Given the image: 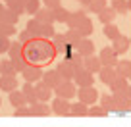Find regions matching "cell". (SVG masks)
<instances>
[{"mask_svg": "<svg viewBox=\"0 0 131 127\" xmlns=\"http://www.w3.org/2000/svg\"><path fill=\"white\" fill-rule=\"evenodd\" d=\"M70 10L62 8V6H58L56 10H54V19H56V23H68V19H70Z\"/></svg>", "mask_w": 131, "mask_h": 127, "instance_id": "obj_31", "label": "cell"}, {"mask_svg": "<svg viewBox=\"0 0 131 127\" xmlns=\"http://www.w3.org/2000/svg\"><path fill=\"white\" fill-rule=\"evenodd\" d=\"M0 19L6 21V23L16 25V23H17V19H19V14H16L14 10H10V8H4V10H2V14H0Z\"/></svg>", "mask_w": 131, "mask_h": 127, "instance_id": "obj_29", "label": "cell"}, {"mask_svg": "<svg viewBox=\"0 0 131 127\" xmlns=\"http://www.w3.org/2000/svg\"><path fill=\"white\" fill-rule=\"evenodd\" d=\"M10 37H4V35H0V54H6L10 50Z\"/></svg>", "mask_w": 131, "mask_h": 127, "instance_id": "obj_45", "label": "cell"}, {"mask_svg": "<svg viewBox=\"0 0 131 127\" xmlns=\"http://www.w3.org/2000/svg\"><path fill=\"white\" fill-rule=\"evenodd\" d=\"M35 17H37L41 23H56V19H54V10H50L48 6L39 8V12L35 14Z\"/></svg>", "mask_w": 131, "mask_h": 127, "instance_id": "obj_20", "label": "cell"}, {"mask_svg": "<svg viewBox=\"0 0 131 127\" xmlns=\"http://www.w3.org/2000/svg\"><path fill=\"white\" fill-rule=\"evenodd\" d=\"M114 44H112V48L116 50V54H125L127 50H129V46H131V39L129 37H125V35H119L116 41H112Z\"/></svg>", "mask_w": 131, "mask_h": 127, "instance_id": "obj_14", "label": "cell"}, {"mask_svg": "<svg viewBox=\"0 0 131 127\" xmlns=\"http://www.w3.org/2000/svg\"><path fill=\"white\" fill-rule=\"evenodd\" d=\"M70 100L68 98H62V96H56L52 102V114L54 116H60V118H70Z\"/></svg>", "mask_w": 131, "mask_h": 127, "instance_id": "obj_4", "label": "cell"}, {"mask_svg": "<svg viewBox=\"0 0 131 127\" xmlns=\"http://www.w3.org/2000/svg\"><path fill=\"white\" fill-rule=\"evenodd\" d=\"M116 71L122 77H127L131 81V60H118L116 64Z\"/></svg>", "mask_w": 131, "mask_h": 127, "instance_id": "obj_22", "label": "cell"}, {"mask_svg": "<svg viewBox=\"0 0 131 127\" xmlns=\"http://www.w3.org/2000/svg\"><path fill=\"white\" fill-rule=\"evenodd\" d=\"M87 17V14H85V10H77V12H71L70 14V19H68V27L70 29H75L79 23H81L83 19Z\"/></svg>", "mask_w": 131, "mask_h": 127, "instance_id": "obj_24", "label": "cell"}, {"mask_svg": "<svg viewBox=\"0 0 131 127\" xmlns=\"http://www.w3.org/2000/svg\"><path fill=\"white\" fill-rule=\"evenodd\" d=\"M66 41H68V44H70L71 46V48H75V46H77L79 44V41H81V35H79L77 33V31H75V29H68V31H66Z\"/></svg>", "mask_w": 131, "mask_h": 127, "instance_id": "obj_30", "label": "cell"}, {"mask_svg": "<svg viewBox=\"0 0 131 127\" xmlns=\"http://www.w3.org/2000/svg\"><path fill=\"white\" fill-rule=\"evenodd\" d=\"M41 8V0H27L25 2V14H37Z\"/></svg>", "mask_w": 131, "mask_h": 127, "instance_id": "obj_42", "label": "cell"}, {"mask_svg": "<svg viewBox=\"0 0 131 127\" xmlns=\"http://www.w3.org/2000/svg\"><path fill=\"white\" fill-rule=\"evenodd\" d=\"M12 60V64H14V67H16V71L17 73H21V71L25 70V67L29 66V62H27V58L21 54V56H17V58H10Z\"/></svg>", "mask_w": 131, "mask_h": 127, "instance_id": "obj_35", "label": "cell"}, {"mask_svg": "<svg viewBox=\"0 0 131 127\" xmlns=\"http://www.w3.org/2000/svg\"><path fill=\"white\" fill-rule=\"evenodd\" d=\"M96 75H98V79H100L104 85L110 87V83L114 81L116 77H118V71H116V67H114V66H102V70L98 71Z\"/></svg>", "mask_w": 131, "mask_h": 127, "instance_id": "obj_10", "label": "cell"}, {"mask_svg": "<svg viewBox=\"0 0 131 127\" xmlns=\"http://www.w3.org/2000/svg\"><path fill=\"white\" fill-rule=\"evenodd\" d=\"M100 60H102V66H114L118 64V54H116V50L112 48V46H106V48L100 50Z\"/></svg>", "mask_w": 131, "mask_h": 127, "instance_id": "obj_9", "label": "cell"}, {"mask_svg": "<svg viewBox=\"0 0 131 127\" xmlns=\"http://www.w3.org/2000/svg\"><path fill=\"white\" fill-rule=\"evenodd\" d=\"M21 90H23L25 98H27V104H35V102H39V98H37V89H35V83L25 81V83H23V87H21Z\"/></svg>", "mask_w": 131, "mask_h": 127, "instance_id": "obj_19", "label": "cell"}, {"mask_svg": "<svg viewBox=\"0 0 131 127\" xmlns=\"http://www.w3.org/2000/svg\"><path fill=\"white\" fill-rule=\"evenodd\" d=\"M112 8L116 10L118 14H123V12H127V0H112Z\"/></svg>", "mask_w": 131, "mask_h": 127, "instance_id": "obj_44", "label": "cell"}, {"mask_svg": "<svg viewBox=\"0 0 131 127\" xmlns=\"http://www.w3.org/2000/svg\"><path fill=\"white\" fill-rule=\"evenodd\" d=\"M106 6H108L106 0H91V4L87 6V10H89L91 14H98V12H102Z\"/></svg>", "mask_w": 131, "mask_h": 127, "instance_id": "obj_34", "label": "cell"}, {"mask_svg": "<svg viewBox=\"0 0 131 127\" xmlns=\"http://www.w3.org/2000/svg\"><path fill=\"white\" fill-rule=\"evenodd\" d=\"M41 21H39L37 19V17H31V19H29L27 21V27H25V29H29V31H31V33L33 35H35V37H39V31H41Z\"/></svg>", "mask_w": 131, "mask_h": 127, "instance_id": "obj_41", "label": "cell"}, {"mask_svg": "<svg viewBox=\"0 0 131 127\" xmlns=\"http://www.w3.org/2000/svg\"><path fill=\"white\" fill-rule=\"evenodd\" d=\"M102 33H104V37H106V39L116 41V39L122 35V31H119V27H118V25H114V21H112V23H106V25H104Z\"/></svg>", "mask_w": 131, "mask_h": 127, "instance_id": "obj_25", "label": "cell"}, {"mask_svg": "<svg viewBox=\"0 0 131 127\" xmlns=\"http://www.w3.org/2000/svg\"><path fill=\"white\" fill-rule=\"evenodd\" d=\"M42 81H45L46 85H50L52 89H56V87L60 85L64 79H62V75L58 73V70H48V71H45V73H42Z\"/></svg>", "mask_w": 131, "mask_h": 127, "instance_id": "obj_15", "label": "cell"}, {"mask_svg": "<svg viewBox=\"0 0 131 127\" xmlns=\"http://www.w3.org/2000/svg\"><path fill=\"white\" fill-rule=\"evenodd\" d=\"M56 35L54 31V23H42L41 25V31H39V37H45V39H52Z\"/></svg>", "mask_w": 131, "mask_h": 127, "instance_id": "obj_37", "label": "cell"}, {"mask_svg": "<svg viewBox=\"0 0 131 127\" xmlns=\"http://www.w3.org/2000/svg\"><path fill=\"white\" fill-rule=\"evenodd\" d=\"M10 104H12V106H16V108L25 106V104H27V98H25L23 90H17V89H14L12 93H10Z\"/></svg>", "mask_w": 131, "mask_h": 127, "instance_id": "obj_23", "label": "cell"}, {"mask_svg": "<svg viewBox=\"0 0 131 127\" xmlns=\"http://www.w3.org/2000/svg\"><path fill=\"white\" fill-rule=\"evenodd\" d=\"M73 81H75L77 87H91L94 83V73H91V71L85 70V67H83V70H77Z\"/></svg>", "mask_w": 131, "mask_h": 127, "instance_id": "obj_6", "label": "cell"}, {"mask_svg": "<svg viewBox=\"0 0 131 127\" xmlns=\"http://www.w3.org/2000/svg\"><path fill=\"white\" fill-rule=\"evenodd\" d=\"M4 8H6V6L2 4V0H0V14H2V10H4Z\"/></svg>", "mask_w": 131, "mask_h": 127, "instance_id": "obj_50", "label": "cell"}, {"mask_svg": "<svg viewBox=\"0 0 131 127\" xmlns=\"http://www.w3.org/2000/svg\"><path fill=\"white\" fill-rule=\"evenodd\" d=\"M77 96H79V100L81 102H85V104H94L98 100V90L94 89L93 85L91 87H79V90H77Z\"/></svg>", "mask_w": 131, "mask_h": 127, "instance_id": "obj_5", "label": "cell"}, {"mask_svg": "<svg viewBox=\"0 0 131 127\" xmlns=\"http://www.w3.org/2000/svg\"><path fill=\"white\" fill-rule=\"evenodd\" d=\"M58 50L54 46L52 39H45V37H33L29 42L23 44V56L27 58L29 64L33 66H45L56 58Z\"/></svg>", "mask_w": 131, "mask_h": 127, "instance_id": "obj_1", "label": "cell"}, {"mask_svg": "<svg viewBox=\"0 0 131 127\" xmlns=\"http://www.w3.org/2000/svg\"><path fill=\"white\" fill-rule=\"evenodd\" d=\"M16 33H17L16 25L6 23V21L0 19V35H4V37H12V35H16Z\"/></svg>", "mask_w": 131, "mask_h": 127, "instance_id": "obj_36", "label": "cell"}, {"mask_svg": "<svg viewBox=\"0 0 131 127\" xmlns=\"http://www.w3.org/2000/svg\"><path fill=\"white\" fill-rule=\"evenodd\" d=\"M29 106L33 110V118H48L52 114V108H48V104L42 102V100H39L35 104H29Z\"/></svg>", "mask_w": 131, "mask_h": 127, "instance_id": "obj_12", "label": "cell"}, {"mask_svg": "<svg viewBox=\"0 0 131 127\" xmlns=\"http://www.w3.org/2000/svg\"><path fill=\"white\" fill-rule=\"evenodd\" d=\"M89 114V104H85V102H73L70 106V116L71 118H85V116Z\"/></svg>", "mask_w": 131, "mask_h": 127, "instance_id": "obj_17", "label": "cell"}, {"mask_svg": "<svg viewBox=\"0 0 131 127\" xmlns=\"http://www.w3.org/2000/svg\"><path fill=\"white\" fill-rule=\"evenodd\" d=\"M127 87H129V79H127V77H122V75H118V77L110 83V90H112V93L123 90V89H127Z\"/></svg>", "mask_w": 131, "mask_h": 127, "instance_id": "obj_27", "label": "cell"}, {"mask_svg": "<svg viewBox=\"0 0 131 127\" xmlns=\"http://www.w3.org/2000/svg\"><path fill=\"white\" fill-rule=\"evenodd\" d=\"M56 70H58V73L62 75V79H73L75 77V67H73V64H71L70 60H62Z\"/></svg>", "mask_w": 131, "mask_h": 127, "instance_id": "obj_13", "label": "cell"}, {"mask_svg": "<svg viewBox=\"0 0 131 127\" xmlns=\"http://www.w3.org/2000/svg\"><path fill=\"white\" fill-rule=\"evenodd\" d=\"M6 8H10V10H14L16 14H25V2L23 0H8L6 2Z\"/></svg>", "mask_w": 131, "mask_h": 127, "instance_id": "obj_33", "label": "cell"}, {"mask_svg": "<svg viewBox=\"0 0 131 127\" xmlns=\"http://www.w3.org/2000/svg\"><path fill=\"white\" fill-rule=\"evenodd\" d=\"M14 89H17V79H16V75H0V90L12 93Z\"/></svg>", "mask_w": 131, "mask_h": 127, "instance_id": "obj_18", "label": "cell"}, {"mask_svg": "<svg viewBox=\"0 0 131 127\" xmlns=\"http://www.w3.org/2000/svg\"><path fill=\"white\" fill-rule=\"evenodd\" d=\"M14 116L16 118H33V110H31V106H19V108H16L14 110Z\"/></svg>", "mask_w": 131, "mask_h": 127, "instance_id": "obj_40", "label": "cell"}, {"mask_svg": "<svg viewBox=\"0 0 131 127\" xmlns=\"http://www.w3.org/2000/svg\"><path fill=\"white\" fill-rule=\"evenodd\" d=\"M16 67H14L12 60H0V75H16Z\"/></svg>", "mask_w": 131, "mask_h": 127, "instance_id": "obj_32", "label": "cell"}, {"mask_svg": "<svg viewBox=\"0 0 131 127\" xmlns=\"http://www.w3.org/2000/svg\"><path fill=\"white\" fill-rule=\"evenodd\" d=\"M85 70H89L91 73H98V71L102 70V60H100V56H87L85 58Z\"/></svg>", "mask_w": 131, "mask_h": 127, "instance_id": "obj_16", "label": "cell"}, {"mask_svg": "<svg viewBox=\"0 0 131 127\" xmlns=\"http://www.w3.org/2000/svg\"><path fill=\"white\" fill-rule=\"evenodd\" d=\"M127 12H131V0H127Z\"/></svg>", "mask_w": 131, "mask_h": 127, "instance_id": "obj_49", "label": "cell"}, {"mask_svg": "<svg viewBox=\"0 0 131 127\" xmlns=\"http://www.w3.org/2000/svg\"><path fill=\"white\" fill-rule=\"evenodd\" d=\"M75 31H77L81 37H89V35L93 33V21H91L89 17H85V19H83L81 23L75 27Z\"/></svg>", "mask_w": 131, "mask_h": 127, "instance_id": "obj_28", "label": "cell"}, {"mask_svg": "<svg viewBox=\"0 0 131 127\" xmlns=\"http://www.w3.org/2000/svg\"><path fill=\"white\" fill-rule=\"evenodd\" d=\"M100 106L106 108V110H114V108H116L114 96H112V94H104V96H100Z\"/></svg>", "mask_w": 131, "mask_h": 127, "instance_id": "obj_43", "label": "cell"}, {"mask_svg": "<svg viewBox=\"0 0 131 127\" xmlns=\"http://www.w3.org/2000/svg\"><path fill=\"white\" fill-rule=\"evenodd\" d=\"M116 16H118V12H116L112 6H106V8L102 10V12H98V21L102 25H106V23H112V21L116 19Z\"/></svg>", "mask_w": 131, "mask_h": 127, "instance_id": "obj_21", "label": "cell"}, {"mask_svg": "<svg viewBox=\"0 0 131 127\" xmlns=\"http://www.w3.org/2000/svg\"><path fill=\"white\" fill-rule=\"evenodd\" d=\"M35 89H37V98L42 100V102H48L50 96H52V93H54V89L50 85H46L42 79H39V81L35 83Z\"/></svg>", "mask_w": 131, "mask_h": 127, "instance_id": "obj_8", "label": "cell"}, {"mask_svg": "<svg viewBox=\"0 0 131 127\" xmlns=\"http://www.w3.org/2000/svg\"><path fill=\"white\" fill-rule=\"evenodd\" d=\"M4 2H8V0H4Z\"/></svg>", "mask_w": 131, "mask_h": 127, "instance_id": "obj_52", "label": "cell"}, {"mask_svg": "<svg viewBox=\"0 0 131 127\" xmlns=\"http://www.w3.org/2000/svg\"><path fill=\"white\" fill-rule=\"evenodd\" d=\"M42 2H45V6H48L50 10H56L58 6H62L60 0H42Z\"/></svg>", "mask_w": 131, "mask_h": 127, "instance_id": "obj_47", "label": "cell"}, {"mask_svg": "<svg viewBox=\"0 0 131 127\" xmlns=\"http://www.w3.org/2000/svg\"><path fill=\"white\" fill-rule=\"evenodd\" d=\"M54 93H56V96H62V98L71 100L75 94H77V85H75L73 79H64V81L54 89Z\"/></svg>", "mask_w": 131, "mask_h": 127, "instance_id": "obj_3", "label": "cell"}, {"mask_svg": "<svg viewBox=\"0 0 131 127\" xmlns=\"http://www.w3.org/2000/svg\"><path fill=\"white\" fill-rule=\"evenodd\" d=\"M75 50H77V52L81 54L83 58H87V56H93V54H94V42L91 41L89 37H83L81 41H79V44L75 46Z\"/></svg>", "mask_w": 131, "mask_h": 127, "instance_id": "obj_11", "label": "cell"}, {"mask_svg": "<svg viewBox=\"0 0 131 127\" xmlns=\"http://www.w3.org/2000/svg\"><path fill=\"white\" fill-rule=\"evenodd\" d=\"M89 118H108V110L102 106H89Z\"/></svg>", "mask_w": 131, "mask_h": 127, "instance_id": "obj_38", "label": "cell"}, {"mask_svg": "<svg viewBox=\"0 0 131 127\" xmlns=\"http://www.w3.org/2000/svg\"><path fill=\"white\" fill-rule=\"evenodd\" d=\"M79 2H81V4L85 6V8H87V6H89V4H91V0H79Z\"/></svg>", "mask_w": 131, "mask_h": 127, "instance_id": "obj_48", "label": "cell"}, {"mask_svg": "<svg viewBox=\"0 0 131 127\" xmlns=\"http://www.w3.org/2000/svg\"><path fill=\"white\" fill-rule=\"evenodd\" d=\"M114 96V104H116V110L119 112H127L131 110V85L123 90H118V93H112Z\"/></svg>", "mask_w": 131, "mask_h": 127, "instance_id": "obj_2", "label": "cell"}, {"mask_svg": "<svg viewBox=\"0 0 131 127\" xmlns=\"http://www.w3.org/2000/svg\"><path fill=\"white\" fill-rule=\"evenodd\" d=\"M33 37H35V35H33L31 31H29V29H23V31H21L19 35H17V41H21V42L25 44V42H29Z\"/></svg>", "mask_w": 131, "mask_h": 127, "instance_id": "obj_46", "label": "cell"}, {"mask_svg": "<svg viewBox=\"0 0 131 127\" xmlns=\"http://www.w3.org/2000/svg\"><path fill=\"white\" fill-rule=\"evenodd\" d=\"M52 42H54V46H56V50H58V54H64V52H68V48H70V44H68V41H66V35H54L52 37Z\"/></svg>", "mask_w": 131, "mask_h": 127, "instance_id": "obj_26", "label": "cell"}, {"mask_svg": "<svg viewBox=\"0 0 131 127\" xmlns=\"http://www.w3.org/2000/svg\"><path fill=\"white\" fill-rule=\"evenodd\" d=\"M8 54H10V58H17V56H21V54H23V42H21V41L12 42V44H10Z\"/></svg>", "mask_w": 131, "mask_h": 127, "instance_id": "obj_39", "label": "cell"}, {"mask_svg": "<svg viewBox=\"0 0 131 127\" xmlns=\"http://www.w3.org/2000/svg\"><path fill=\"white\" fill-rule=\"evenodd\" d=\"M21 75H23L25 81L37 83L39 79H42V70H41V66H33V64H29V66L21 71Z\"/></svg>", "mask_w": 131, "mask_h": 127, "instance_id": "obj_7", "label": "cell"}, {"mask_svg": "<svg viewBox=\"0 0 131 127\" xmlns=\"http://www.w3.org/2000/svg\"><path fill=\"white\" fill-rule=\"evenodd\" d=\"M23 2H27V0H23Z\"/></svg>", "mask_w": 131, "mask_h": 127, "instance_id": "obj_51", "label": "cell"}]
</instances>
